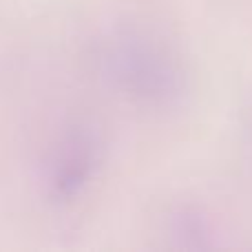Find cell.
Segmentation results:
<instances>
[{
    "label": "cell",
    "mask_w": 252,
    "mask_h": 252,
    "mask_svg": "<svg viewBox=\"0 0 252 252\" xmlns=\"http://www.w3.org/2000/svg\"><path fill=\"white\" fill-rule=\"evenodd\" d=\"M93 62L106 87L142 109H175L188 93L184 56L166 35L148 27L111 29L97 40Z\"/></svg>",
    "instance_id": "cell-1"
},
{
    "label": "cell",
    "mask_w": 252,
    "mask_h": 252,
    "mask_svg": "<svg viewBox=\"0 0 252 252\" xmlns=\"http://www.w3.org/2000/svg\"><path fill=\"white\" fill-rule=\"evenodd\" d=\"M102 164V139L89 122H71L49 148L44 186L53 204H73L93 184Z\"/></svg>",
    "instance_id": "cell-2"
}]
</instances>
